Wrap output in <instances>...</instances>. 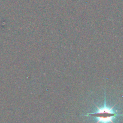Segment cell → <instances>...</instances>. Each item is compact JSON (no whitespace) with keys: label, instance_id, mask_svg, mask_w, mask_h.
<instances>
[{"label":"cell","instance_id":"cell-1","mask_svg":"<svg viewBox=\"0 0 123 123\" xmlns=\"http://www.w3.org/2000/svg\"><path fill=\"white\" fill-rule=\"evenodd\" d=\"M97 110L94 113L85 114V116H91L96 118L97 120V123H114V120L118 115L116 111L114 110V107L107 106L106 103V98L105 99L104 105L102 107L97 106Z\"/></svg>","mask_w":123,"mask_h":123}]
</instances>
